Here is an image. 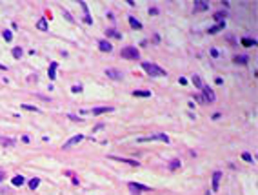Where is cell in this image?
<instances>
[{
    "label": "cell",
    "mask_w": 258,
    "mask_h": 195,
    "mask_svg": "<svg viewBox=\"0 0 258 195\" xmlns=\"http://www.w3.org/2000/svg\"><path fill=\"white\" fill-rule=\"evenodd\" d=\"M207 9H209V6L206 2H200V0L195 2V11H207Z\"/></svg>",
    "instance_id": "cell-13"
},
{
    "label": "cell",
    "mask_w": 258,
    "mask_h": 195,
    "mask_svg": "<svg viewBox=\"0 0 258 195\" xmlns=\"http://www.w3.org/2000/svg\"><path fill=\"white\" fill-rule=\"evenodd\" d=\"M82 139H84V135H75V137H71V139H69V140H67V142L64 144V150H67V148H69V146H73V144H78Z\"/></svg>",
    "instance_id": "cell-10"
},
{
    "label": "cell",
    "mask_w": 258,
    "mask_h": 195,
    "mask_svg": "<svg viewBox=\"0 0 258 195\" xmlns=\"http://www.w3.org/2000/svg\"><path fill=\"white\" fill-rule=\"evenodd\" d=\"M129 24H131V28H135V29H142L140 20H137L135 17H129Z\"/></svg>",
    "instance_id": "cell-16"
},
{
    "label": "cell",
    "mask_w": 258,
    "mask_h": 195,
    "mask_svg": "<svg viewBox=\"0 0 258 195\" xmlns=\"http://www.w3.org/2000/svg\"><path fill=\"white\" fill-rule=\"evenodd\" d=\"M151 140H162V142H169V137L166 135V133H157V135H151V137L137 139V142H151Z\"/></svg>",
    "instance_id": "cell-3"
},
{
    "label": "cell",
    "mask_w": 258,
    "mask_h": 195,
    "mask_svg": "<svg viewBox=\"0 0 258 195\" xmlns=\"http://www.w3.org/2000/svg\"><path fill=\"white\" fill-rule=\"evenodd\" d=\"M111 111H115L113 106H102V108H93L91 110L93 115H102V113H111Z\"/></svg>",
    "instance_id": "cell-6"
},
{
    "label": "cell",
    "mask_w": 258,
    "mask_h": 195,
    "mask_svg": "<svg viewBox=\"0 0 258 195\" xmlns=\"http://www.w3.org/2000/svg\"><path fill=\"white\" fill-rule=\"evenodd\" d=\"M193 84L196 86V88H200V90L204 88V82H202V78H200L198 75H195V77H193Z\"/></svg>",
    "instance_id": "cell-20"
},
{
    "label": "cell",
    "mask_w": 258,
    "mask_h": 195,
    "mask_svg": "<svg viewBox=\"0 0 258 195\" xmlns=\"http://www.w3.org/2000/svg\"><path fill=\"white\" fill-rule=\"evenodd\" d=\"M129 186V190H131L133 193H140V192H151V188H149V186H144V184H138V183H129L127 184Z\"/></svg>",
    "instance_id": "cell-5"
},
{
    "label": "cell",
    "mask_w": 258,
    "mask_h": 195,
    "mask_svg": "<svg viewBox=\"0 0 258 195\" xmlns=\"http://www.w3.org/2000/svg\"><path fill=\"white\" fill-rule=\"evenodd\" d=\"M242 159L246 160V162H253V157H251V153H247V151L242 153Z\"/></svg>",
    "instance_id": "cell-30"
},
{
    "label": "cell",
    "mask_w": 258,
    "mask_h": 195,
    "mask_svg": "<svg viewBox=\"0 0 258 195\" xmlns=\"http://www.w3.org/2000/svg\"><path fill=\"white\" fill-rule=\"evenodd\" d=\"M149 15H158V9L157 8H151V9H149Z\"/></svg>",
    "instance_id": "cell-35"
},
{
    "label": "cell",
    "mask_w": 258,
    "mask_h": 195,
    "mask_svg": "<svg viewBox=\"0 0 258 195\" xmlns=\"http://www.w3.org/2000/svg\"><path fill=\"white\" fill-rule=\"evenodd\" d=\"M22 142H24V144H29V137L24 135V137H22Z\"/></svg>",
    "instance_id": "cell-37"
},
{
    "label": "cell",
    "mask_w": 258,
    "mask_h": 195,
    "mask_svg": "<svg viewBox=\"0 0 258 195\" xmlns=\"http://www.w3.org/2000/svg\"><path fill=\"white\" fill-rule=\"evenodd\" d=\"M67 117H69L71 120H78V122H80V120H82V119H80V117H77V115H71V113H69V115H67Z\"/></svg>",
    "instance_id": "cell-34"
},
{
    "label": "cell",
    "mask_w": 258,
    "mask_h": 195,
    "mask_svg": "<svg viewBox=\"0 0 258 195\" xmlns=\"http://www.w3.org/2000/svg\"><path fill=\"white\" fill-rule=\"evenodd\" d=\"M33 80L37 82V80H38V77H37V75H31V77H29V82H33Z\"/></svg>",
    "instance_id": "cell-39"
},
{
    "label": "cell",
    "mask_w": 258,
    "mask_h": 195,
    "mask_svg": "<svg viewBox=\"0 0 258 195\" xmlns=\"http://www.w3.org/2000/svg\"><path fill=\"white\" fill-rule=\"evenodd\" d=\"M106 33H107V37H115V38H120V33H117L115 29H107Z\"/></svg>",
    "instance_id": "cell-27"
},
{
    "label": "cell",
    "mask_w": 258,
    "mask_h": 195,
    "mask_svg": "<svg viewBox=\"0 0 258 195\" xmlns=\"http://www.w3.org/2000/svg\"><path fill=\"white\" fill-rule=\"evenodd\" d=\"M226 18V11H218V13H215V20H224Z\"/></svg>",
    "instance_id": "cell-28"
},
{
    "label": "cell",
    "mask_w": 258,
    "mask_h": 195,
    "mask_svg": "<svg viewBox=\"0 0 258 195\" xmlns=\"http://www.w3.org/2000/svg\"><path fill=\"white\" fill-rule=\"evenodd\" d=\"M0 69H2V71H4V69H8V68H6V66H2V64H0Z\"/></svg>",
    "instance_id": "cell-41"
},
{
    "label": "cell",
    "mask_w": 258,
    "mask_h": 195,
    "mask_svg": "<svg viewBox=\"0 0 258 195\" xmlns=\"http://www.w3.org/2000/svg\"><path fill=\"white\" fill-rule=\"evenodd\" d=\"M0 144H2V146H13V144H15V140L9 139V137H0Z\"/></svg>",
    "instance_id": "cell-18"
},
{
    "label": "cell",
    "mask_w": 258,
    "mask_h": 195,
    "mask_svg": "<svg viewBox=\"0 0 258 195\" xmlns=\"http://www.w3.org/2000/svg\"><path fill=\"white\" fill-rule=\"evenodd\" d=\"M109 159H115V160H122V162H127V164H131V166H135V168H138V166H140V162H138V160H133V159H126V157H115V155H111Z\"/></svg>",
    "instance_id": "cell-8"
},
{
    "label": "cell",
    "mask_w": 258,
    "mask_h": 195,
    "mask_svg": "<svg viewBox=\"0 0 258 195\" xmlns=\"http://www.w3.org/2000/svg\"><path fill=\"white\" fill-rule=\"evenodd\" d=\"M178 82H180V84H182V86H186V84H187V80H186V78H184V77H180V78H178Z\"/></svg>",
    "instance_id": "cell-36"
},
{
    "label": "cell",
    "mask_w": 258,
    "mask_h": 195,
    "mask_svg": "<svg viewBox=\"0 0 258 195\" xmlns=\"http://www.w3.org/2000/svg\"><path fill=\"white\" fill-rule=\"evenodd\" d=\"M211 57H213V58H218V57H220V55H218V49L213 48V49H211Z\"/></svg>",
    "instance_id": "cell-32"
},
{
    "label": "cell",
    "mask_w": 258,
    "mask_h": 195,
    "mask_svg": "<svg viewBox=\"0 0 258 195\" xmlns=\"http://www.w3.org/2000/svg\"><path fill=\"white\" fill-rule=\"evenodd\" d=\"M71 91H73V93H80V91H82V86H80V84H78V86H73Z\"/></svg>",
    "instance_id": "cell-31"
},
{
    "label": "cell",
    "mask_w": 258,
    "mask_h": 195,
    "mask_svg": "<svg viewBox=\"0 0 258 195\" xmlns=\"http://www.w3.org/2000/svg\"><path fill=\"white\" fill-rule=\"evenodd\" d=\"M102 128H104V124H98V126L93 128V131H98V130H102Z\"/></svg>",
    "instance_id": "cell-38"
},
{
    "label": "cell",
    "mask_w": 258,
    "mask_h": 195,
    "mask_svg": "<svg viewBox=\"0 0 258 195\" xmlns=\"http://www.w3.org/2000/svg\"><path fill=\"white\" fill-rule=\"evenodd\" d=\"M135 97H151V91H144V90H135L133 91Z\"/></svg>",
    "instance_id": "cell-17"
},
{
    "label": "cell",
    "mask_w": 258,
    "mask_h": 195,
    "mask_svg": "<svg viewBox=\"0 0 258 195\" xmlns=\"http://www.w3.org/2000/svg\"><path fill=\"white\" fill-rule=\"evenodd\" d=\"M202 93H204L202 97H204V100H206V102H215V100H216L215 91L209 88V86H204V88H202Z\"/></svg>",
    "instance_id": "cell-4"
},
{
    "label": "cell",
    "mask_w": 258,
    "mask_h": 195,
    "mask_svg": "<svg viewBox=\"0 0 258 195\" xmlns=\"http://www.w3.org/2000/svg\"><path fill=\"white\" fill-rule=\"evenodd\" d=\"M62 15H64V17H66L67 20H69V22H71V24H75V18H73V17L69 15V11H67V9H64V11H62Z\"/></svg>",
    "instance_id": "cell-29"
},
{
    "label": "cell",
    "mask_w": 258,
    "mask_h": 195,
    "mask_svg": "<svg viewBox=\"0 0 258 195\" xmlns=\"http://www.w3.org/2000/svg\"><path fill=\"white\" fill-rule=\"evenodd\" d=\"M22 110H28V111H35V113H38V108H37V106H29V104H22Z\"/></svg>",
    "instance_id": "cell-26"
},
{
    "label": "cell",
    "mask_w": 258,
    "mask_h": 195,
    "mask_svg": "<svg viewBox=\"0 0 258 195\" xmlns=\"http://www.w3.org/2000/svg\"><path fill=\"white\" fill-rule=\"evenodd\" d=\"M176 168H180V159H175V160H171V162H169V170H176Z\"/></svg>",
    "instance_id": "cell-22"
},
{
    "label": "cell",
    "mask_w": 258,
    "mask_h": 195,
    "mask_svg": "<svg viewBox=\"0 0 258 195\" xmlns=\"http://www.w3.org/2000/svg\"><path fill=\"white\" fill-rule=\"evenodd\" d=\"M4 177H6V173H4V171H0V180H2Z\"/></svg>",
    "instance_id": "cell-40"
},
{
    "label": "cell",
    "mask_w": 258,
    "mask_h": 195,
    "mask_svg": "<svg viewBox=\"0 0 258 195\" xmlns=\"http://www.w3.org/2000/svg\"><path fill=\"white\" fill-rule=\"evenodd\" d=\"M106 75L109 77V78H115V80L122 78V73H120V71H117V69H106Z\"/></svg>",
    "instance_id": "cell-12"
},
{
    "label": "cell",
    "mask_w": 258,
    "mask_h": 195,
    "mask_svg": "<svg viewBox=\"0 0 258 195\" xmlns=\"http://www.w3.org/2000/svg\"><path fill=\"white\" fill-rule=\"evenodd\" d=\"M242 44L246 46V48H249V46H255L256 44V40H253V38H242Z\"/></svg>",
    "instance_id": "cell-23"
},
{
    "label": "cell",
    "mask_w": 258,
    "mask_h": 195,
    "mask_svg": "<svg viewBox=\"0 0 258 195\" xmlns=\"http://www.w3.org/2000/svg\"><path fill=\"white\" fill-rule=\"evenodd\" d=\"M4 38H6V42H11L13 40V33L9 29H4Z\"/></svg>",
    "instance_id": "cell-25"
},
{
    "label": "cell",
    "mask_w": 258,
    "mask_h": 195,
    "mask_svg": "<svg viewBox=\"0 0 258 195\" xmlns=\"http://www.w3.org/2000/svg\"><path fill=\"white\" fill-rule=\"evenodd\" d=\"M37 28H38L40 31H47V28H49V26H47V20H46V18H40L38 22H37Z\"/></svg>",
    "instance_id": "cell-14"
},
{
    "label": "cell",
    "mask_w": 258,
    "mask_h": 195,
    "mask_svg": "<svg viewBox=\"0 0 258 195\" xmlns=\"http://www.w3.org/2000/svg\"><path fill=\"white\" fill-rule=\"evenodd\" d=\"M98 48H100V51H104V53H111L113 51V46H111V42H107V40H100Z\"/></svg>",
    "instance_id": "cell-7"
},
{
    "label": "cell",
    "mask_w": 258,
    "mask_h": 195,
    "mask_svg": "<svg viewBox=\"0 0 258 195\" xmlns=\"http://www.w3.org/2000/svg\"><path fill=\"white\" fill-rule=\"evenodd\" d=\"M11 183H13V186H22V184H24V177H22V175H15Z\"/></svg>",
    "instance_id": "cell-19"
},
{
    "label": "cell",
    "mask_w": 258,
    "mask_h": 195,
    "mask_svg": "<svg viewBox=\"0 0 258 195\" xmlns=\"http://www.w3.org/2000/svg\"><path fill=\"white\" fill-rule=\"evenodd\" d=\"M22 55H24L22 48H13V57H15V58H20Z\"/></svg>",
    "instance_id": "cell-24"
},
{
    "label": "cell",
    "mask_w": 258,
    "mask_h": 195,
    "mask_svg": "<svg viewBox=\"0 0 258 195\" xmlns=\"http://www.w3.org/2000/svg\"><path fill=\"white\" fill-rule=\"evenodd\" d=\"M235 62H247V57H236Z\"/></svg>",
    "instance_id": "cell-33"
},
{
    "label": "cell",
    "mask_w": 258,
    "mask_h": 195,
    "mask_svg": "<svg viewBox=\"0 0 258 195\" xmlns=\"http://www.w3.org/2000/svg\"><path fill=\"white\" fill-rule=\"evenodd\" d=\"M57 68H58V64H57V62H51V64H49V69H47V73H49V78H51V80H55V78H57V71H55Z\"/></svg>",
    "instance_id": "cell-11"
},
{
    "label": "cell",
    "mask_w": 258,
    "mask_h": 195,
    "mask_svg": "<svg viewBox=\"0 0 258 195\" xmlns=\"http://www.w3.org/2000/svg\"><path fill=\"white\" fill-rule=\"evenodd\" d=\"M120 55H122V58H127V60H138L140 51L135 48V46H127V48H122Z\"/></svg>",
    "instance_id": "cell-2"
},
{
    "label": "cell",
    "mask_w": 258,
    "mask_h": 195,
    "mask_svg": "<svg viewBox=\"0 0 258 195\" xmlns=\"http://www.w3.org/2000/svg\"><path fill=\"white\" fill-rule=\"evenodd\" d=\"M220 179H222V171H215L213 173V190L215 192L220 188Z\"/></svg>",
    "instance_id": "cell-9"
},
{
    "label": "cell",
    "mask_w": 258,
    "mask_h": 195,
    "mask_svg": "<svg viewBox=\"0 0 258 195\" xmlns=\"http://www.w3.org/2000/svg\"><path fill=\"white\" fill-rule=\"evenodd\" d=\"M38 184H40V179H38V177H35V179L29 180V188H31V190H37Z\"/></svg>",
    "instance_id": "cell-21"
},
{
    "label": "cell",
    "mask_w": 258,
    "mask_h": 195,
    "mask_svg": "<svg viewBox=\"0 0 258 195\" xmlns=\"http://www.w3.org/2000/svg\"><path fill=\"white\" fill-rule=\"evenodd\" d=\"M224 26H226V24H224V22H218V24H216V26H215V28H209V35H215V33H218V31H222V29H224Z\"/></svg>",
    "instance_id": "cell-15"
},
{
    "label": "cell",
    "mask_w": 258,
    "mask_h": 195,
    "mask_svg": "<svg viewBox=\"0 0 258 195\" xmlns=\"http://www.w3.org/2000/svg\"><path fill=\"white\" fill-rule=\"evenodd\" d=\"M142 68H144L146 73L151 75V77H166V69H162L160 66L153 64V62H142Z\"/></svg>",
    "instance_id": "cell-1"
}]
</instances>
